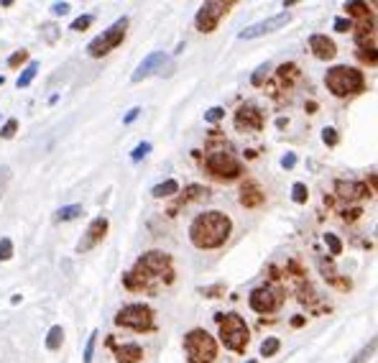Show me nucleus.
Wrapping results in <instances>:
<instances>
[{
    "label": "nucleus",
    "mask_w": 378,
    "mask_h": 363,
    "mask_svg": "<svg viewBox=\"0 0 378 363\" xmlns=\"http://www.w3.org/2000/svg\"><path fill=\"white\" fill-rule=\"evenodd\" d=\"M16 131H18V120H16V118H11V120H6V126L0 128V138H13V136H16Z\"/></svg>",
    "instance_id": "nucleus-28"
},
{
    "label": "nucleus",
    "mask_w": 378,
    "mask_h": 363,
    "mask_svg": "<svg viewBox=\"0 0 378 363\" xmlns=\"http://www.w3.org/2000/svg\"><path fill=\"white\" fill-rule=\"evenodd\" d=\"M240 202H243L245 208H258V205L263 202V194H261V189H258V187L245 184V187H243V192H240Z\"/></svg>",
    "instance_id": "nucleus-17"
},
{
    "label": "nucleus",
    "mask_w": 378,
    "mask_h": 363,
    "mask_svg": "<svg viewBox=\"0 0 378 363\" xmlns=\"http://www.w3.org/2000/svg\"><path fill=\"white\" fill-rule=\"evenodd\" d=\"M268 69H271L268 64H263V67H258V69L253 72V77H250V82H253L256 87H258V85H263V79H266V74H268Z\"/></svg>",
    "instance_id": "nucleus-33"
},
{
    "label": "nucleus",
    "mask_w": 378,
    "mask_h": 363,
    "mask_svg": "<svg viewBox=\"0 0 378 363\" xmlns=\"http://www.w3.org/2000/svg\"><path fill=\"white\" fill-rule=\"evenodd\" d=\"M335 28H338L340 33H345V31H350V28H353V23H350L348 18H338V21H335Z\"/></svg>",
    "instance_id": "nucleus-41"
},
{
    "label": "nucleus",
    "mask_w": 378,
    "mask_h": 363,
    "mask_svg": "<svg viewBox=\"0 0 378 363\" xmlns=\"http://www.w3.org/2000/svg\"><path fill=\"white\" fill-rule=\"evenodd\" d=\"M148 151H151V143H146V141H143V143H138V146H136V151H133L131 156H133V161H141Z\"/></svg>",
    "instance_id": "nucleus-38"
},
{
    "label": "nucleus",
    "mask_w": 378,
    "mask_h": 363,
    "mask_svg": "<svg viewBox=\"0 0 378 363\" xmlns=\"http://www.w3.org/2000/svg\"><path fill=\"white\" fill-rule=\"evenodd\" d=\"M322 141H325V146H338V131L332 126L322 128Z\"/></svg>",
    "instance_id": "nucleus-30"
},
{
    "label": "nucleus",
    "mask_w": 378,
    "mask_h": 363,
    "mask_svg": "<svg viewBox=\"0 0 378 363\" xmlns=\"http://www.w3.org/2000/svg\"><path fill=\"white\" fill-rule=\"evenodd\" d=\"M115 325L131 328L136 333H148L153 330V312L146 304H128L115 315Z\"/></svg>",
    "instance_id": "nucleus-7"
},
{
    "label": "nucleus",
    "mask_w": 378,
    "mask_h": 363,
    "mask_svg": "<svg viewBox=\"0 0 378 363\" xmlns=\"http://www.w3.org/2000/svg\"><path fill=\"white\" fill-rule=\"evenodd\" d=\"M41 31L46 33V41H54V38H57V26H44Z\"/></svg>",
    "instance_id": "nucleus-43"
},
{
    "label": "nucleus",
    "mask_w": 378,
    "mask_h": 363,
    "mask_svg": "<svg viewBox=\"0 0 378 363\" xmlns=\"http://www.w3.org/2000/svg\"><path fill=\"white\" fill-rule=\"evenodd\" d=\"M375 350H378V338H373V340H370V343H368V345H365V348H363V350H360V353H358L350 363H365V360H368Z\"/></svg>",
    "instance_id": "nucleus-24"
},
{
    "label": "nucleus",
    "mask_w": 378,
    "mask_h": 363,
    "mask_svg": "<svg viewBox=\"0 0 378 363\" xmlns=\"http://www.w3.org/2000/svg\"><path fill=\"white\" fill-rule=\"evenodd\" d=\"M95 340H97V333H92V335H90V340H87V345H85V355H82V360H85V363H90V360H92V353H95Z\"/></svg>",
    "instance_id": "nucleus-34"
},
{
    "label": "nucleus",
    "mask_w": 378,
    "mask_h": 363,
    "mask_svg": "<svg viewBox=\"0 0 378 363\" xmlns=\"http://www.w3.org/2000/svg\"><path fill=\"white\" fill-rule=\"evenodd\" d=\"M230 8H233V3H204V6L197 11V18H194L197 28H199L202 33L215 31L218 23L223 21V16H225Z\"/></svg>",
    "instance_id": "nucleus-9"
},
{
    "label": "nucleus",
    "mask_w": 378,
    "mask_h": 363,
    "mask_svg": "<svg viewBox=\"0 0 378 363\" xmlns=\"http://www.w3.org/2000/svg\"><path fill=\"white\" fill-rule=\"evenodd\" d=\"M36 72H38V62H28V67L23 69V74L18 77V87H28L31 82H33V77H36Z\"/></svg>",
    "instance_id": "nucleus-22"
},
{
    "label": "nucleus",
    "mask_w": 378,
    "mask_h": 363,
    "mask_svg": "<svg viewBox=\"0 0 378 363\" xmlns=\"http://www.w3.org/2000/svg\"><path fill=\"white\" fill-rule=\"evenodd\" d=\"M225 115V110L223 108H209L207 113H204V120H207V123H218V120Z\"/></svg>",
    "instance_id": "nucleus-35"
},
{
    "label": "nucleus",
    "mask_w": 378,
    "mask_h": 363,
    "mask_svg": "<svg viewBox=\"0 0 378 363\" xmlns=\"http://www.w3.org/2000/svg\"><path fill=\"white\" fill-rule=\"evenodd\" d=\"M51 13H54V16H67V13H69V3H54V6H51Z\"/></svg>",
    "instance_id": "nucleus-39"
},
{
    "label": "nucleus",
    "mask_w": 378,
    "mask_h": 363,
    "mask_svg": "<svg viewBox=\"0 0 378 363\" xmlns=\"http://www.w3.org/2000/svg\"><path fill=\"white\" fill-rule=\"evenodd\" d=\"M235 126L243 131H261L263 128V115H261V110L258 108H253V105H243L238 113H235Z\"/></svg>",
    "instance_id": "nucleus-14"
},
{
    "label": "nucleus",
    "mask_w": 378,
    "mask_h": 363,
    "mask_svg": "<svg viewBox=\"0 0 378 363\" xmlns=\"http://www.w3.org/2000/svg\"><path fill=\"white\" fill-rule=\"evenodd\" d=\"M62 340H64V330H62V325H54V328L49 330V335H46V348H49V350H59V348H62Z\"/></svg>",
    "instance_id": "nucleus-20"
},
{
    "label": "nucleus",
    "mask_w": 378,
    "mask_h": 363,
    "mask_svg": "<svg viewBox=\"0 0 378 363\" xmlns=\"http://www.w3.org/2000/svg\"><path fill=\"white\" fill-rule=\"evenodd\" d=\"M309 46H312L314 57H317V59H325V62L338 54V46L332 44V38H330V36H322V33L309 36Z\"/></svg>",
    "instance_id": "nucleus-15"
},
{
    "label": "nucleus",
    "mask_w": 378,
    "mask_h": 363,
    "mask_svg": "<svg viewBox=\"0 0 378 363\" xmlns=\"http://www.w3.org/2000/svg\"><path fill=\"white\" fill-rule=\"evenodd\" d=\"M279 348H281L279 338H266V340L261 343V355L271 358V355H276V353H279Z\"/></svg>",
    "instance_id": "nucleus-25"
},
{
    "label": "nucleus",
    "mask_w": 378,
    "mask_h": 363,
    "mask_svg": "<svg viewBox=\"0 0 378 363\" xmlns=\"http://www.w3.org/2000/svg\"><path fill=\"white\" fill-rule=\"evenodd\" d=\"M338 192L343 197H360L365 194V184H355V182H340L338 184Z\"/></svg>",
    "instance_id": "nucleus-19"
},
{
    "label": "nucleus",
    "mask_w": 378,
    "mask_h": 363,
    "mask_svg": "<svg viewBox=\"0 0 378 363\" xmlns=\"http://www.w3.org/2000/svg\"><path fill=\"white\" fill-rule=\"evenodd\" d=\"M218 320V325H220V340L225 343V348L235 350V353H243L245 345H248V325H245V320L240 315H215Z\"/></svg>",
    "instance_id": "nucleus-4"
},
{
    "label": "nucleus",
    "mask_w": 378,
    "mask_h": 363,
    "mask_svg": "<svg viewBox=\"0 0 378 363\" xmlns=\"http://www.w3.org/2000/svg\"><path fill=\"white\" fill-rule=\"evenodd\" d=\"M204 167L209 174H215L220 179H235L243 167H240V161L230 153V151H212L207 159H204Z\"/></svg>",
    "instance_id": "nucleus-8"
},
{
    "label": "nucleus",
    "mask_w": 378,
    "mask_h": 363,
    "mask_svg": "<svg viewBox=\"0 0 378 363\" xmlns=\"http://www.w3.org/2000/svg\"><path fill=\"white\" fill-rule=\"evenodd\" d=\"M294 164H297V156H294V153H286V156L281 159V167H284V169H291Z\"/></svg>",
    "instance_id": "nucleus-42"
},
{
    "label": "nucleus",
    "mask_w": 378,
    "mask_h": 363,
    "mask_svg": "<svg viewBox=\"0 0 378 363\" xmlns=\"http://www.w3.org/2000/svg\"><path fill=\"white\" fill-rule=\"evenodd\" d=\"M105 233H107V218H95L90 223V228L85 230V235H82V240L77 243V251L79 253H87L90 248H95L100 240L105 238Z\"/></svg>",
    "instance_id": "nucleus-12"
},
{
    "label": "nucleus",
    "mask_w": 378,
    "mask_h": 363,
    "mask_svg": "<svg viewBox=\"0 0 378 363\" xmlns=\"http://www.w3.org/2000/svg\"><path fill=\"white\" fill-rule=\"evenodd\" d=\"M169 69H172V59L166 57L164 51H153V54H148L141 64H138V69L133 72V82H143L146 77H151V74H169Z\"/></svg>",
    "instance_id": "nucleus-10"
},
{
    "label": "nucleus",
    "mask_w": 378,
    "mask_h": 363,
    "mask_svg": "<svg viewBox=\"0 0 378 363\" xmlns=\"http://www.w3.org/2000/svg\"><path fill=\"white\" fill-rule=\"evenodd\" d=\"M230 218L212 210V213H202L194 218L192 228H189V238L197 248H218L223 246L228 235H230Z\"/></svg>",
    "instance_id": "nucleus-1"
},
{
    "label": "nucleus",
    "mask_w": 378,
    "mask_h": 363,
    "mask_svg": "<svg viewBox=\"0 0 378 363\" xmlns=\"http://www.w3.org/2000/svg\"><path fill=\"white\" fill-rule=\"evenodd\" d=\"M125 28H128V18L115 21L107 31H102L100 36H95L92 41L87 44V54L97 59V57H105V54H110L113 49H118L120 41L125 38Z\"/></svg>",
    "instance_id": "nucleus-6"
},
{
    "label": "nucleus",
    "mask_w": 378,
    "mask_h": 363,
    "mask_svg": "<svg viewBox=\"0 0 378 363\" xmlns=\"http://www.w3.org/2000/svg\"><path fill=\"white\" fill-rule=\"evenodd\" d=\"M13 256V240L11 238H0V261H8Z\"/></svg>",
    "instance_id": "nucleus-27"
},
{
    "label": "nucleus",
    "mask_w": 378,
    "mask_h": 363,
    "mask_svg": "<svg viewBox=\"0 0 378 363\" xmlns=\"http://www.w3.org/2000/svg\"><path fill=\"white\" fill-rule=\"evenodd\" d=\"M28 59V51L26 49H21V51H16V54H11V59H8V64L11 67H21L23 62Z\"/></svg>",
    "instance_id": "nucleus-36"
},
{
    "label": "nucleus",
    "mask_w": 378,
    "mask_h": 363,
    "mask_svg": "<svg viewBox=\"0 0 378 363\" xmlns=\"http://www.w3.org/2000/svg\"><path fill=\"white\" fill-rule=\"evenodd\" d=\"M184 350L189 363H215L218 343L207 330H189L184 335Z\"/></svg>",
    "instance_id": "nucleus-5"
},
{
    "label": "nucleus",
    "mask_w": 378,
    "mask_h": 363,
    "mask_svg": "<svg viewBox=\"0 0 378 363\" xmlns=\"http://www.w3.org/2000/svg\"><path fill=\"white\" fill-rule=\"evenodd\" d=\"M156 279L172 281V258L161 253V251H151L143 253L136 264V269L125 276V287L128 289H146L151 287Z\"/></svg>",
    "instance_id": "nucleus-2"
},
{
    "label": "nucleus",
    "mask_w": 378,
    "mask_h": 363,
    "mask_svg": "<svg viewBox=\"0 0 378 363\" xmlns=\"http://www.w3.org/2000/svg\"><path fill=\"white\" fill-rule=\"evenodd\" d=\"M250 307H253L256 312H274L276 307H279V302H281V297H279V292H274V289H268V287H261V289H256V292H250Z\"/></svg>",
    "instance_id": "nucleus-13"
},
{
    "label": "nucleus",
    "mask_w": 378,
    "mask_h": 363,
    "mask_svg": "<svg viewBox=\"0 0 378 363\" xmlns=\"http://www.w3.org/2000/svg\"><path fill=\"white\" fill-rule=\"evenodd\" d=\"M358 57H360L363 62H368V64H375V62H378V49L363 46V49H358Z\"/></svg>",
    "instance_id": "nucleus-26"
},
{
    "label": "nucleus",
    "mask_w": 378,
    "mask_h": 363,
    "mask_svg": "<svg viewBox=\"0 0 378 363\" xmlns=\"http://www.w3.org/2000/svg\"><path fill=\"white\" fill-rule=\"evenodd\" d=\"M289 21H291V16H289V13H279V16L266 18V21H261V23H256V26L243 28V31H240V38H243V41H248V38H258V36L274 33V31H279L281 26H286Z\"/></svg>",
    "instance_id": "nucleus-11"
},
{
    "label": "nucleus",
    "mask_w": 378,
    "mask_h": 363,
    "mask_svg": "<svg viewBox=\"0 0 378 363\" xmlns=\"http://www.w3.org/2000/svg\"><path fill=\"white\" fill-rule=\"evenodd\" d=\"M115 355H118V363H138L143 358V350H141V345L128 343V345L115 348Z\"/></svg>",
    "instance_id": "nucleus-16"
},
{
    "label": "nucleus",
    "mask_w": 378,
    "mask_h": 363,
    "mask_svg": "<svg viewBox=\"0 0 378 363\" xmlns=\"http://www.w3.org/2000/svg\"><path fill=\"white\" fill-rule=\"evenodd\" d=\"M248 363H256V360H248Z\"/></svg>",
    "instance_id": "nucleus-45"
},
{
    "label": "nucleus",
    "mask_w": 378,
    "mask_h": 363,
    "mask_svg": "<svg viewBox=\"0 0 378 363\" xmlns=\"http://www.w3.org/2000/svg\"><path fill=\"white\" fill-rule=\"evenodd\" d=\"M291 197H294V202H299V205H304L307 202V187L299 182V184H294L291 187Z\"/></svg>",
    "instance_id": "nucleus-29"
},
{
    "label": "nucleus",
    "mask_w": 378,
    "mask_h": 363,
    "mask_svg": "<svg viewBox=\"0 0 378 363\" xmlns=\"http://www.w3.org/2000/svg\"><path fill=\"white\" fill-rule=\"evenodd\" d=\"M92 21H95L92 16H79V18L72 23V31H87V28L92 26Z\"/></svg>",
    "instance_id": "nucleus-31"
},
{
    "label": "nucleus",
    "mask_w": 378,
    "mask_h": 363,
    "mask_svg": "<svg viewBox=\"0 0 378 363\" xmlns=\"http://www.w3.org/2000/svg\"><path fill=\"white\" fill-rule=\"evenodd\" d=\"M345 8H348V13H350V16H355V18H358V23L370 21V13H368V6H365V3H348Z\"/></svg>",
    "instance_id": "nucleus-21"
},
{
    "label": "nucleus",
    "mask_w": 378,
    "mask_h": 363,
    "mask_svg": "<svg viewBox=\"0 0 378 363\" xmlns=\"http://www.w3.org/2000/svg\"><path fill=\"white\" fill-rule=\"evenodd\" d=\"M138 115H141V108H131L128 113H125V118H123V123H125V126H128V123H133V120H136Z\"/></svg>",
    "instance_id": "nucleus-40"
},
{
    "label": "nucleus",
    "mask_w": 378,
    "mask_h": 363,
    "mask_svg": "<svg viewBox=\"0 0 378 363\" xmlns=\"http://www.w3.org/2000/svg\"><path fill=\"white\" fill-rule=\"evenodd\" d=\"M325 243L330 246V251H332L335 256H338V253L343 251V243H340V240H338V238H335L332 233H325Z\"/></svg>",
    "instance_id": "nucleus-32"
},
{
    "label": "nucleus",
    "mask_w": 378,
    "mask_h": 363,
    "mask_svg": "<svg viewBox=\"0 0 378 363\" xmlns=\"http://www.w3.org/2000/svg\"><path fill=\"white\" fill-rule=\"evenodd\" d=\"M325 85L332 95L338 97H348L353 92L363 90V74L353 67H332L325 74Z\"/></svg>",
    "instance_id": "nucleus-3"
},
{
    "label": "nucleus",
    "mask_w": 378,
    "mask_h": 363,
    "mask_svg": "<svg viewBox=\"0 0 378 363\" xmlns=\"http://www.w3.org/2000/svg\"><path fill=\"white\" fill-rule=\"evenodd\" d=\"M3 82H6V77H3V74H0V85H3Z\"/></svg>",
    "instance_id": "nucleus-44"
},
{
    "label": "nucleus",
    "mask_w": 378,
    "mask_h": 363,
    "mask_svg": "<svg viewBox=\"0 0 378 363\" xmlns=\"http://www.w3.org/2000/svg\"><path fill=\"white\" fill-rule=\"evenodd\" d=\"M8 182H11V169H8V167H0V197H3Z\"/></svg>",
    "instance_id": "nucleus-37"
},
{
    "label": "nucleus",
    "mask_w": 378,
    "mask_h": 363,
    "mask_svg": "<svg viewBox=\"0 0 378 363\" xmlns=\"http://www.w3.org/2000/svg\"><path fill=\"white\" fill-rule=\"evenodd\" d=\"M82 215V205H67V208H59L57 210V220H74V218H79Z\"/></svg>",
    "instance_id": "nucleus-23"
},
{
    "label": "nucleus",
    "mask_w": 378,
    "mask_h": 363,
    "mask_svg": "<svg viewBox=\"0 0 378 363\" xmlns=\"http://www.w3.org/2000/svg\"><path fill=\"white\" fill-rule=\"evenodd\" d=\"M177 192H179V184H177L174 179H166V182H161V184H156V187L151 189L153 197H172V194H177Z\"/></svg>",
    "instance_id": "nucleus-18"
}]
</instances>
